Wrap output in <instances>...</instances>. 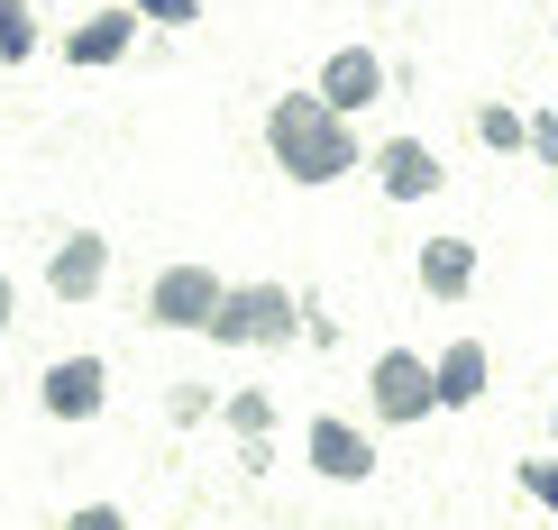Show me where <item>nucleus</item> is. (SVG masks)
Wrapping results in <instances>:
<instances>
[{
    "label": "nucleus",
    "instance_id": "1",
    "mask_svg": "<svg viewBox=\"0 0 558 530\" xmlns=\"http://www.w3.org/2000/svg\"><path fill=\"white\" fill-rule=\"evenodd\" d=\"M266 147H275V165H284L293 183H339V174H357V128H348L320 91H284V101L266 110Z\"/></svg>",
    "mask_w": 558,
    "mask_h": 530
},
{
    "label": "nucleus",
    "instance_id": "2",
    "mask_svg": "<svg viewBox=\"0 0 558 530\" xmlns=\"http://www.w3.org/2000/svg\"><path fill=\"white\" fill-rule=\"evenodd\" d=\"M293 330H302V303H293L284 284H229V303L211 320L220 348H284Z\"/></svg>",
    "mask_w": 558,
    "mask_h": 530
},
{
    "label": "nucleus",
    "instance_id": "3",
    "mask_svg": "<svg viewBox=\"0 0 558 530\" xmlns=\"http://www.w3.org/2000/svg\"><path fill=\"white\" fill-rule=\"evenodd\" d=\"M366 394H376V421L385 430H412V421H430V411H439V375H430L422 348H385L376 375H366Z\"/></svg>",
    "mask_w": 558,
    "mask_h": 530
},
{
    "label": "nucleus",
    "instance_id": "4",
    "mask_svg": "<svg viewBox=\"0 0 558 530\" xmlns=\"http://www.w3.org/2000/svg\"><path fill=\"white\" fill-rule=\"evenodd\" d=\"M220 303H229V284L211 266H166L147 284V320H156V330H211Z\"/></svg>",
    "mask_w": 558,
    "mask_h": 530
},
{
    "label": "nucleus",
    "instance_id": "5",
    "mask_svg": "<svg viewBox=\"0 0 558 530\" xmlns=\"http://www.w3.org/2000/svg\"><path fill=\"white\" fill-rule=\"evenodd\" d=\"M302 457H312L330 485H366V476H376V440H366L357 421H339V411H320V421L302 430Z\"/></svg>",
    "mask_w": 558,
    "mask_h": 530
},
{
    "label": "nucleus",
    "instance_id": "6",
    "mask_svg": "<svg viewBox=\"0 0 558 530\" xmlns=\"http://www.w3.org/2000/svg\"><path fill=\"white\" fill-rule=\"evenodd\" d=\"M439 183H449L439 147H422V137H385V147H376V193L385 201H430Z\"/></svg>",
    "mask_w": 558,
    "mask_h": 530
},
{
    "label": "nucleus",
    "instance_id": "7",
    "mask_svg": "<svg viewBox=\"0 0 558 530\" xmlns=\"http://www.w3.org/2000/svg\"><path fill=\"white\" fill-rule=\"evenodd\" d=\"M320 101H330L339 120H357L366 101H385V56L376 46H339V56L320 64Z\"/></svg>",
    "mask_w": 558,
    "mask_h": 530
},
{
    "label": "nucleus",
    "instance_id": "8",
    "mask_svg": "<svg viewBox=\"0 0 558 530\" xmlns=\"http://www.w3.org/2000/svg\"><path fill=\"white\" fill-rule=\"evenodd\" d=\"M439 375V411H476L485 403V375H495V357H485V338H449V348L430 357Z\"/></svg>",
    "mask_w": 558,
    "mask_h": 530
},
{
    "label": "nucleus",
    "instance_id": "9",
    "mask_svg": "<svg viewBox=\"0 0 558 530\" xmlns=\"http://www.w3.org/2000/svg\"><path fill=\"white\" fill-rule=\"evenodd\" d=\"M422 293L430 303H468L476 293V238H422Z\"/></svg>",
    "mask_w": 558,
    "mask_h": 530
},
{
    "label": "nucleus",
    "instance_id": "10",
    "mask_svg": "<svg viewBox=\"0 0 558 530\" xmlns=\"http://www.w3.org/2000/svg\"><path fill=\"white\" fill-rule=\"evenodd\" d=\"M101 384H110L101 357H64V366H46V411H56V421H92V411H101Z\"/></svg>",
    "mask_w": 558,
    "mask_h": 530
},
{
    "label": "nucleus",
    "instance_id": "11",
    "mask_svg": "<svg viewBox=\"0 0 558 530\" xmlns=\"http://www.w3.org/2000/svg\"><path fill=\"white\" fill-rule=\"evenodd\" d=\"M101 274H110V247L92 238V229H74V238L56 247V266H46V284H56L64 303H92V293H101Z\"/></svg>",
    "mask_w": 558,
    "mask_h": 530
},
{
    "label": "nucleus",
    "instance_id": "12",
    "mask_svg": "<svg viewBox=\"0 0 558 530\" xmlns=\"http://www.w3.org/2000/svg\"><path fill=\"white\" fill-rule=\"evenodd\" d=\"M129 37H137V10H101V19H83V28L64 37V56L74 64H110V56H129Z\"/></svg>",
    "mask_w": 558,
    "mask_h": 530
},
{
    "label": "nucleus",
    "instance_id": "13",
    "mask_svg": "<svg viewBox=\"0 0 558 530\" xmlns=\"http://www.w3.org/2000/svg\"><path fill=\"white\" fill-rule=\"evenodd\" d=\"M476 147H495V156L531 147V110H513V101H485V110H476Z\"/></svg>",
    "mask_w": 558,
    "mask_h": 530
},
{
    "label": "nucleus",
    "instance_id": "14",
    "mask_svg": "<svg viewBox=\"0 0 558 530\" xmlns=\"http://www.w3.org/2000/svg\"><path fill=\"white\" fill-rule=\"evenodd\" d=\"M513 476H522V494L541 503V513H558V448H541V457H522Z\"/></svg>",
    "mask_w": 558,
    "mask_h": 530
},
{
    "label": "nucleus",
    "instance_id": "15",
    "mask_svg": "<svg viewBox=\"0 0 558 530\" xmlns=\"http://www.w3.org/2000/svg\"><path fill=\"white\" fill-rule=\"evenodd\" d=\"M266 421H275V403H266V394H229V430H239L247 448L266 440Z\"/></svg>",
    "mask_w": 558,
    "mask_h": 530
},
{
    "label": "nucleus",
    "instance_id": "16",
    "mask_svg": "<svg viewBox=\"0 0 558 530\" xmlns=\"http://www.w3.org/2000/svg\"><path fill=\"white\" fill-rule=\"evenodd\" d=\"M28 46H37V28H28V0H0V56H28Z\"/></svg>",
    "mask_w": 558,
    "mask_h": 530
},
{
    "label": "nucleus",
    "instance_id": "17",
    "mask_svg": "<svg viewBox=\"0 0 558 530\" xmlns=\"http://www.w3.org/2000/svg\"><path fill=\"white\" fill-rule=\"evenodd\" d=\"M129 10H137V19H166V28H193L202 0H129Z\"/></svg>",
    "mask_w": 558,
    "mask_h": 530
},
{
    "label": "nucleus",
    "instance_id": "18",
    "mask_svg": "<svg viewBox=\"0 0 558 530\" xmlns=\"http://www.w3.org/2000/svg\"><path fill=\"white\" fill-rule=\"evenodd\" d=\"M531 156H541V165H558V110H531Z\"/></svg>",
    "mask_w": 558,
    "mask_h": 530
},
{
    "label": "nucleus",
    "instance_id": "19",
    "mask_svg": "<svg viewBox=\"0 0 558 530\" xmlns=\"http://www.w3.org/2000/svg\"><path fill=\"white\" fill-rule=\"evenodd\" d=\"M64 530H129V521H120V513H110V503H83V513H74V521H64Z\"/></svg>",
    "mask_w": 558,
    "mask_h": 530
},
{
    "label": "nucleus",
    "instance_id": "20",
    "mask_svg": "<svg viewBox=\"0 0 558 530\" xmlns=\"http://www.w3.org/2000/svg\"><path fill=\"white\" fill-rule=\"evenodd\" d=\"M10 303H19V293H10V284H0V330H10Z\"/></svg>",
    "mask_w": 558,
    "mask_h": 530
},
{
    "label": "nucleus",
    "instance_id": "21",
    "mask_svg": "<svg viewBox=\"0 0 558 530\" xmlns=\"http://www.w3.org/2000/svg\"><path fill=\"white\" fill-rule=\"evenodd\" d=\"M549 440H558V394H549Z\"/></svg>",
    "mask_w": 558,
    "mask_h": 530
}]
</instances>
